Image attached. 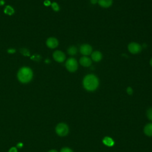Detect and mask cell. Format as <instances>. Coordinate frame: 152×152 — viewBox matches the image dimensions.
Returning a JSON list of instances; mask_svg holds the SVG:
<instances>
[{
	"label": "cell",
	"mask_w": 152,
	"mask_h": 152,
	"mask_svg": "<svg viewBox=\"0 0 152 152\" xmlns=\"http://www.w3.org/2000/svg\"><path fill=\"white\" fill-rule=\"evenodd\" d=\"M83 84L84 88L87 91H94L99 86V79L94 74H88L83 78Z\"/></svg>",
	"instance_id": "cell-1"
},
{
	"label": "cell",
	"mask_w": 152,
	"mask_h": 152,
	"mask_svg": "<svg viewBox=\"0 0 152 152\" xmlns=\"http://www.w3.org/2000/svg\"><path fill=\"white\" fill-rule=\"evenodd\" d=\"M33 71L28 67H23L20 68L17 74L18 80L22 83L30 82L33 78Z\"/></svg>",
	"instance_id": "cell-2"
},
{
	"label": "cell",
	"mask_w": 152,
	"mask_h": 152,
	"mask_svg": "<svg viewBox=\"0 0 152 152\" xmlns=\"http://www.w3.org/2000/svg\"><path fill=\"white\" fill-rule=\"evenodd\" d=\"M65 67L69 72H73L77 71L78 68L77 61L74 58H70L65 62Z\"/></svg>",
	"instance_id": "cell-3"
},
{
	"label": "cell",
	"mask_w": 152,
	"mask_h": 152,
	"mask_svg": "<svg viewBox=\"0 0 152 152\" xmlns=\"http://www.w3.org/2000/svg\"><path fill=\"white\" fill-rule=\"evenodd\" d=\"M55 131L58 135L63 137L67 135L69 131V128L66 124L64 123H60L56 126Z\"/></svg>",
	"instance_id": "cell-4"
},
{
	"label": "cell",
	"mask_w": 152,
	"mask_h": 152,
	"mask_svg": "<svg viewBox=\"0 0 152 152\" xmlns=\"http://www.w3.org/2000/svg\"><path fill=\"white\" fill-rule=\"evenodd\" d=\"M128 49L130 53L132 54H137L141 51L142 47L140 44L137 43L131 42L128 45Z\"/></svg>",
	"instance_id": "cell-5"
},
{
	"label": "cell",
	"mask_w": 152,
	"mask_h": 152,
	"mask_svg": "<svg viewBox=\"0 0 152 152\" xmlns=\"http://www.w3.org/2000/svg\"><path fill=\"white\" fill-rule=\"evenodd\" d=\"M80 52L84 56H87L92 53V47L89 44H83L80 48Z\"/></svg>",
	"instance_id": "cell-6"
},
{
	"label": "cell",
	"mask_w": 152,
	"mask_h": 152,
	"mask_svg": "<svg viewBox=\"0 0 152 152\" xmlns=\"http://www.w3.org/2000/svg\"><path fill=\"white\" fill-rule=\"evenodd\" d=\"M53 59L58 62H62L65 59V55L64 52L60 50H56L53 53Z\"/></svg>",
	"instance_id": "cell-7"
},
{
	"label": "cell",
	"mask_w": 152,
	"mask_h": 152,
	"mask_svg": "<svg viewBox=\"0 0 152 152\" xmlns=\"http://www.w3.org/2000/svg\"><path fill=\"white\" fill-rule=\"evenodd\" d=\"M46 45L50 48H55L58 45V41L55 37H49L46 40Z\"/></svg>",
	"instance_id": "cell-8"
},
{
	"label": "cell",
	"mask_w": 152,
	"mask_h": 152,
	"mask_svg": "<svg viewBox=\"0 0 152 152\" xmlns=\"http://www.w3.org/2000/svg\"><path fill=\"white\" fill-rule=\"evenodd\" d=\"M79 62L81 64V65L84 67H88L91 65V59L88 57L84 56L80 59Z\"/></svg>",
	"instance_id": "cell-9"
},
{
	"label": "cell",
	"mask_w": 152,
	"mask_h": 152,
	"mask_svg": "<svg viewBox=\"0 0 152 152\" xmlns=\"http://www.w3.org/2000/svg\"><path fill=\"white\" fill-rule=\"evenodd\" d=\"M91 59L94 62H99L102 59V54L100 52L96 50L91 53Z\"/></svg>",
	"instance_id": "cell-10"
},
{
	"label": "cell",
	"mask_w": 152,
	"mask_h": 152,
	"mask_svg": "<svg viewBox=\"0 0 152 152\" xmlns=\"http://www.w3.org/2000/svg\"><path fill=\"white\" fill-rule=\"evenodd\" d=\"M99 5L103 8H109L113 3V0H98Z\"/></svg>",
	"instance_id": "cell-11"
},
{
	"label": "cell",
	"mask_w": 152,
	"mask_h": 152,
	"mask_svg": "<svg viewBox=\"0 0 152 152\" xmlns=\"http://www.w3.org/2000/svg\"><path fill=\"white\" fill-rule=\"evenodd\" d=\"M144 133L148 136H152V123L147 124L144 129Z\"/></svg>",
	"instance_id": "cell-12"
},
{
	"label": "cell",
	"mask_w": 152,
	"mask_h": 152,
	"mask_svg": "<svg viewBox=\"0 0 152 152\" xmlns=\"http://www.w3.org/2000/svg\"><path fill=\"white\" fill-rule=\"evenodd\" d=\"M103 142L106 145H107L109 147H111V146L113 145V144H114L113 140L110 137H104V139L103 140Z\"/></svg>",
	"instance_id": "cell-13"
},
{
	"label": "cell",
	"mask_w": 152,
	"mask_h": 152,
	"mask_svg": "<svg viewBox=\"0 0 152 152\" xmlns=\"http://www.w3.org/2000/svg\"><path fill=\"white\" fill-rule=\"evenodd\" d=\"M67 52L70 55H75L77 53V48L74 46H71L68 49Z\"/></svg>",
	"instance_id": "cell-14"
},
{
	"label": "cell",
	"mask_w": 152,
	"mask_h": 152,
	"mask_svg": "<svg viewBox=\"0 0 152 152\" xmlns=\"http://www.w3.org/2000/svg\"><path fill=\"white\" fill-rule=\"evenodd\" d=\"M4 12L8 15H12L14 12V9L11 6H7L4 9Z\"/></svg>",
	"instance_id": "cell-15"
},
{
	"label": "cell",
	"mask_w": 152,
	"mask_h": 152,
	"mask_svg": "<svg viewBox=\"0 0 152 152\" xmlns=\"http://www.w3.org/2000/svg\"><path fill=\"white\" fill-rule=\"evenodd\" d=\"M52 9L55 11H58L59 10V7L58 5V4L56 2H53L52 4Z\"/></svg>",
	"instance_id": "cell-16"
},
{
	"label": "cell",
	"mask_w": 152,
	"mask_h": 152,
	"mask_svg": "<svg viewBox=\"0 0 152 152\" xmlns=\"http://www.w3.org/2000/svg\"><path fill=\"white\" fill-rule=\"evenodd\" d=\"M147 115L148 118L152 121V107L151 108H149L147 111Z\"/></svg>",
	"instance_id": "cell-17"
},
{
	"label": "cell",
	"mask_w": 152,
	"mask_h": 152,
	"mask_svg": "<svg viewBox=\"0 0 152 152\" xmlns=\"http://www.w3.org/2000/svg\"><path fill=\"white\" fill-rule=\"evenodd\" d=\"M60 152H73L72 150L71 149H70L69 148H68V147H64V148H62L61 150V151Z\"/></svg>",
	"instance_id": "cell-18"
},
{
	"label": "cell",
	"mask_w": 152,
	"mask_h": 152,
	"mask_svg": "<svg viewBox=\"0 0 152 152\" xmlns=\"http://www.w3.org/2000/svg\"><path fill=\"white\" fill-rule=\"evenodd\" d=\"M126 92L128 93V94L131 95V94H132V93H133V90H132V89L131 87H128L127 89H126Z\"/></svg>",
	"instance_id": "cell-19"
},
{
	"label": "cell",
	"mask_w": 152,
	"mask_h": 152,
	"mask_svg": "<svg viewBox=\"0 0 152 152\" xmlns=\"http://www.w3.org/2000/svg\"><path fill=\"white\" fill-rule=\"evenodd\" d=\"M8 152H17V148H16L15 147H11V148L9 150Z\"/></svg>",
	"instance_id": "cell-20"
},
{
	"label": "cell",
	"mask_w": 152,
	"mask_h": 152,
	"mask_svg": "<svg viewBox=\"0 0 152 152\" xmlns=\"http://www.w3.org/2000/svg\"><path fill=\"white\" fill-rule=\"evenodd\" d=\"M44 4H45V5H46V6H49V5H50V2L49 1L46 0V1H45Z\"/></svg>",
	"instance_id": "cell-21"
},
{
	"label": "cell",
	"mask_w": 152,
	"mask_h": 152,
	"mask_svg": "<svg viewBox=\"0 0 152 152\" xmlns=\"http://www.w3.org/2000/svg\"><path fill=\"white\" fill-rule=\"evenodd\" d=\"M90 2L92 4H96L98 2V0H90Z\"/></svg>",
	"instance_id": "cell-22"
},
{
	"label": "cell",
	"mask_w": 152,
	"mask_h": 152,
	"mask_svg": "<svg viewBox=\"0 0 152 152\" xmlns=\"http://www.w3.org/2000/svg\"><path fill=\"white\" fill-rule=\"evenodd\" d=\"M15 49H9L8 50V52L9 53H14V52H15Z\"/></svg>",
	"instance_id": "cell-23"
},
{
	"label": "cell",
	"mask_w": 152,
	"mask_h": 152,
	"mask_svg": "<svg viewBox=\"0 0 152 152\" xmlns=\"http://www.w3.org/2000/svg\"><path fill=\"white\" fill-rule=\"evenodd\" d=\"M23 143H21V142H19V143L17 144V147H20V148H21V147H23Z\"/></svg>",
	"instance_id": "cell-24"
},
{
	"label": "cell",
	"mask_w": 152,
	"mask_h": 152,
	"mask_svg": "<svg viewBox=\"0 0 152 152\" xmlns=\"http://www.w3.org/2000/svg\"><path fill=\"white\" fill-rule=\"evenodd\" d=\"M4 1H3V0H1L0 1V5H4Z\"/></svg>",
	"instance_id": "cell-25"
},
{
	"label": "cell",
	"mask_w": 152,
	"mask_h": 152,
	"mask_svg": "<svg viewBox=\"0 0 152 152\" xmlns=\"http://www.w3.org/2000/svg\"><path fill=\"white\" fill-rule=\"evenodd\" d=\"M48 152H58V151L56 150H51L49 151Z\"/></svg>",
	"instance_id": "cell-26"
},
{
	"label": "cell",
	"mask_w": 152,
	"mask_h": 152,
	"mask_svg": "<svg viewBox=\"0 0 152 152\" xmlns=\"http://www.w3.org/2000/svg\"><path fill=\"white\" fill-rule=\"evenodd\" d=\"M150 65L152 66V58L150 59Z\"/></svg>",
	"instance_id": "cell-27"
}]
</instances>
